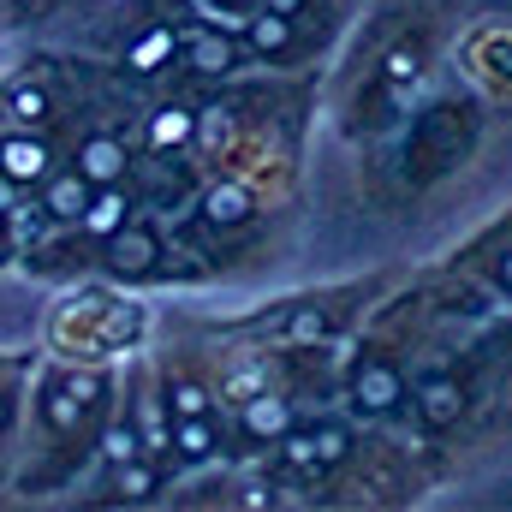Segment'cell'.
Returning a JSON list of instances; mask_svg holds the SVG:
<instances>
[{
  "label": "cell",
  "mask_w": 512,
  "mask_h": 512,
  "mask_svg": "<svg viewBox=\"0 0 512 512\" xmlns=\"http://www.w3.org/2000/svg\"><path fill=\"white\" fill-rule=\"evenodd\" d=\"M108 376L96 370H48L42 393H36V417H42V435L54 447H72V435H90L96 417H108Z\"/></svg>",
  "instance_id": "cell-1"
},
{
  "label": "cell",
  "mask_w": 512,
  "mask_h": 512,
  "mask_svg": "<svg viewBox=\"0 0 512 512\" xmlns=\"http://www.w3.org/2000/svg\"><path fill=\"white\" fill-rule=\"evenodd\" d=\"M96 191H102V185H96L84 167H54V173L36 185V215H42L54 233H72V227L84 221V209H90Z\"/></svg>",
  "instance_id": "cell-2"
},
{
  "label": "cell",
  "mask_w": 512,
  "mask_h": 512,
  "mask_svg": "<svg viewBox=\"0 0 512 512\" xmlns=\"http://www.w3.org/2000/svg\"><path fill=\"white\" fill-rule=\"evenodd\" d=\"M54 167H60V149L48 143V131H24V126L0 131V173H6L18 191H36Z\"/></svg>",
  "instance_id": "cell-3"
},
{
  "label": "cell",
  "mask_w": 512,
  "mask_h": 512,
  "mask_svg": "<svg viewBox=\"0 0 512 512\" xmlns=\"http://www.w3.org/2000/svg\"><path fill=\"white\" fill-rule=\"evenodd\" d=\"M179 60H185V72H197V78H227L239 60H245V42L227 30V24H197V30H185L179 36Z\"/></svg>",
  "instance_id": "cell-4"
},
{
  "label": "cell",
  "mask_w": 512,
  "mask_h": 512,
  "mask_svg": "<svg viewBox=\"0 0 512 512\" xmlns=\"http://www.w3.org/2000/svg\"><path fill=\"white\" fill-rule=\"evenodd\" d=\"M155 268H161V233L149 221H126L108 239V274L114 280H149Z\"/></svg>",
  "instance_id": "cell-5"
},
{
  "label": "cell",
  "mask_w": 512,
  "mask_h": 512,
  "mask_svg": "<svg viewBox=\"0 0 512 512\" xmlns=\"http://www.w3.org/2000/svg\"><path fill=\"white\" fill-rule=\"evenodd\" d=\"M352 405H358L364 417H393V411L405 405V376H399L387 358H370V364L358 370V382H352Z\"/></svg>",
  "instance_id": "cell-6"
},
{
  "label": "cell",
  "mask_w": 512,
  "mask_h": 512,
  "mask_svg": "<svg viewBox=\"0 0 512 512\" xmlns=\"http://www.w3.org/2000/svg\"><path fill=\"white\" fill-rule=\"evenodd\" d=\"M0 120L6 126H24V131H42L54 120V90L42 78H12L0 90Z\"/></svg>",
  "instance_id": "cell-7"
},
{
  "label": "cell",
  "mask_w": 512,
  "mask_h": 512,
  "mask_svg": "<svg viewBox=\"0 0 512 512\" xmlns=\"http://www.w3.org/2000/svg\"><path fill=\"white\" fill-rule=\"evenodd\" d=\"M72 167H84L96 185H120L131 173V149L114 137V131H90L78 149H72Z\"/></svg>",
  "instance_id": "cell-8"
},
{
  "label": "cell",
  "mask_w": 512,
  "mask_h": 512,
  "mask_svg": "<svg viewBox=\"0 0 512 512\" xmlns=\"http://www.w3.org/2000/svg\"><path fill=\"white\" fill-rule=\"evenodd\" d=\"M167 447H173L185 465H209V459L221 453L215 411H203V417H167Z\"/></svg>",
  "instance_id": "cell-9"
},
{
  "label": "cell",
  "mask_w": 512,
  "mask_h": 512,
  "mask_svg": "<svg viewBox=\"0 0 512 512\" xmlns=\"http://www.w3.org/2000/svg\"><path fill=\"white\" fill-rule=\"evenodd\" d=\"M126 221H131V197H126V179H120V185H102V191L90 197V209H84V221H78L72 233H84V239H102V245H108Z\"/></svg>",
  "instance_id": "cell-10"
},
{
  "label": "cell",
  "mask_w": 512,
  "mask_h": 512,
  "mask_svg": "<svg viewBox=\"0 0 512 512\" xmlns=\"http://www.w3.org/2000/svg\"><path fill=\"white\" fill-rule=\"evenodd\" d=\"M417 411H423V423H429V429H447V423L465 411V382H459L453 370L423 376V387H417Z\"/></svg>",
  "instance_id": "cell-11"
},
{
  "label": "cell",
  "mask_w": 512,
  "mask_h": 512,
  "mask_svg": "<svg viewBox=\"0 0 512 512\" xmlns=\"http://www.w3.org/2000/svg\"><path fill=\"white\" fill-rule=\"evenodd\" d=\"M173 60H179V30H173V24H155V30H143V36L126 48V66H131V72H143V78L167 72Z\"/></svg>",
  "instance_id": "cell-12"
},
{
  "label": "cell",
  "mask_w": 512,
  "mask_h": 512,
  "mask_svg": "<svg viewBox=\"0 0 512 512\" xmlns=\"http://www.w3.org/2000/svg\"><path fill=\"white\" fill-rule=\"evenodd\" d=\"M245 48H251V54H262V60L292 54V18H280V12H268V6H256L251 24H245Z\"/></svg>",
  "instance_id": "cell-13"
},
{
  "label": "cell",
  "mask_w": 512,
  "mask_h": 512,
  "mask_svg": "<svg viewBox=\"0 0 512 512\" xmlns=\"http://www.w3.org/2000/svg\"><path fill=\"white\" fill-rule=\"evenodd\" d=\"M251 191H245V185H215V191H209V197H203V221H209V227H245V221H251Z\"/></svg>",
  "instance_id": "cell-14"
},
{
  "label": "cell",
  "mask_w": 512,
  "mask_h": 512,
  "mask_svg": "<svg viewBox=\"0 0 512 512\" xmlns=\"http://www.w3.org/2000/svg\"><path fill=\"white\" fill-rule=\"evenodd\" d=\"M203 411H215V405H209V393H203L197 382L179 376V382L167 387V417H203Z\"/></svg>",
  "instance_id": "cell-15"
},
{
  "label": "cell",
  "mask_w": 512,
  "mask_h": 512,
  "mask_svg": "<svg viewBox=\"0 0 512 512\" xmlns=\"http://www.w3.org/2000/svg\"><path fill=\"white\" fill-rule=\"evenodd\" d=\"M18 209H24V203H18V185L0 173V227H12V221H18Z\"/></svg>",
  "instance_id": "cell-16"
},
{
  "label": "cell",
  "mask_w": 512,
  "mask_h": 512,
  "mask_svg": "<svg viewBox=\"0 0 512 512\" xmlns=\"http://www.w3.org/2000/svg\"><path fill=\"white\" fill-rule=\"evenodd\" d=\"M489 280H495V286H501V292L512 298V251H501L495 262H489Z\"/></svg>",
  "instance_id": "cell-17"
},
{
  "label": "cell",
  "mask_w": 512,
  "mask_h": 512,
  "mask_svg": "<svg viewBox=\"0 0 512 512\" xmlns=\"http://www.w3.org/2000/svg\"><path fill=\"white\" fill-rule=\"evenodd\" d=\"M256 6H268V12H280V18H298V12H304V0H256Z\"/></svg>",
  "instance_id": "cell-18"
},
{
  "label": "cell",
  "mask_w": 512,
  "mask_h": 512,
  "mask_svg": "<svg viewBox=\"0 0 512 512\" xmlns=\"http://www.w3.org/2000/svg\"><path fill=\"white\" fill-rule=\"evenodd\" d=\"M12 429V387H0V435Z\"/></svg>",
  "instance_id": "cell-19"
},
{
  "label": "cell",
  "mask_w": 512,
  "mask_h": 512,
  "mask_svg": "<svg viewBox=\"0 0 512 512\" xmlns=\"http://www.w3.org/2000/svg\"><path fill=\"white\" fill-rule=\"evenodd\" d=\"M12 256V227H0V262Z\"/></svg>",
  "instance_id": "cell-20"
}]
</instances>
